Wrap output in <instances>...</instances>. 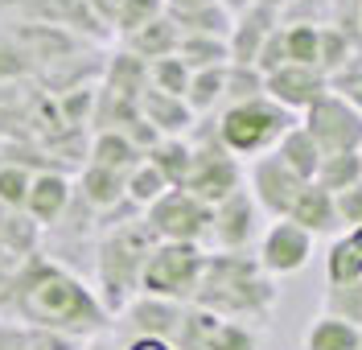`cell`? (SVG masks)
I'll return each instance as SVG.
<instances>
[{"mask_svg": "<svg viewBox=\"0 0 362 350\" xmlns=\"http://www.w3.org/2000/svg\"><path fill=\"white\" fill-rule=\"evenodd\" d=\"M4 313L29 329H54L78 342H90L112 329V313L103 309L95 284H87L74 268L58 264L49 252H33L21 259Z\"/></svg>", "mask_w": 362, "mask_h": 350, "instance_id": "6da1fadb", "label": "cell"}, {"mask_svg": "<svg viewBox=\"0 0 362 350\" xmlns=\"http://www.w3.org/2000/svg\"><path fill=\"white\" fill-rule=\"evenodd\" d=\"M280 301L276 280L259 268L251 252H210L202 268V284L194 293V305L243 326H264Z\"/></svg>", "mask_w": 362, "mask_h": 350, "instance_id": "7a4b0ae2", "label": "cell"}, {"mask_svg": "<svg viewBox=\"0 0 362 350\" xmlns=\"http://www.w3.org/2000/svg\"><path fill=\"white\" fill-rule=\"evenodd\" d=\"M153 247H157V235L144 223V214L103 223V235L95 243V293H99L103 309L112 313V322L140 293V276H144Z\"/></svg>", "mask_w": 362, "mask_h": 350, "instance_id": "3957f363", "label": "cell"}, {"mask_svg": "<svg viewBox=\"0 0 362 350\" xmlns=\"http://www.w3.org/2000/svg\"><path fill=\"white\" fill-rule=\"evenodd\" d=\"M296 124L293 112H284L280 103H272L268 95L247 99V103H230L214 116V136L235 161H255L276 153V144L284 140V132Z\"/></svg>", "mask_w": 362, "mask_h": 350, "instance_id": "277c9868", "label": "cell"}, {"mask_svg": "<svg viewBox=\"0 0 362 350\" xmlns=\"http://www.w3.org/2000/svg\"><path fill=\"white\" fill-rule=\"evenodd\" d=\"M206 256L210 252L202 243H157L148 264H144L140 293L165 297V301H177V305H194V293L202 284Z\"/></svg>", "mask_w": 362, "mask_h": 350, "instance_id": "5b68a950", "label": "cell"}, {"mask_svg": "<svg viewBox=\"0 0 362 350\" xmlns=\"http://www.w3.org/2000/svg\"><path fill=\"white\" fill-rule=\"evenodd\" d=\"M243 182H247L243 161H235L223 144H218L214 128H210V136H206L202 144H194V169H189V177H185L181 189L194 194L206 206H218V202H226L235 189H243Z\"/></svg>", "mask_w": 362, "mask_h": 350, "instance_id": "8992f818", "label": "cell"}, {"mask_svg": "<svg viewBox=\"0 0 362 350\" xmlns=\"http://www.w3.org/2000/svg\"><path fill=\"white\" fill-rule=\"evenodd\" d=\"M300 128L313 136L321 157H338V153H362V112L350 107L341 95L325 91L313 107L305 112Z\"/></svg>", "mask_w": 362, "mask_h": 350, "instance_id": "52a82bcc", "label": "cell"}, {"mask_svg": "<svg viewBox=\"0 0 362 350\" xmlns=\"http://www.w3.org/2000/svg\"><path fill=\"white\" fill-rule=\"evenodd\" d=\"M144 223L153 227L157 243H202L210 239V206L185 189H169L160 202L144 210Z\"/></svg>", "mask_w": 362, "mask_h": 350, "instance_id": "ba28073f", "label": "cell"}, {"mask_svg": "<svg viewBox=\"0 0 362 350\" xmlns=\"http://www.w3.org/2000/svg\"><path fill=\"white\" fill-rule=\"evenodd\" d=\"M255 259L272 280L296 276L313 259V235L305 227H296L293 218H272L259 235V243H255Z\"/></svg>", "mask_w": 362, "mask_h": 350, "instance_id": "9c48e42d", "label": "cell"}, {"mask_svg": "<svg viewBox=\"0 0 362 350\" xmlns=\"http://www.w3.org/2000/svg\"><path fill=\"white\" fill-rule=\"evenodd\" d=\"M173 346L177 350H259V329L243 326V322L214 317V313H206L198 305H189L177 326Z\"/></svg>", "mask_w": 362, "mask_h": 350, "instance_id": "30bf717a", "label": "cell"}, {"mask_svg": "<svg viewBox=\"0 0 362 350\" xmlns=\"http://www.w3.org/2000/svg\"><path fill=\"white\" fill-rule=\"evenodd\" d=\"M264 235V210L255 206L247 186L235 189L226 202L210 206V247L214 252H247Z\"/></svg>", "mask_w": 362, "mask_h": 350, "instance_id": "8fae6325", "label": "cell"}, {"mask_svg": "<svg viewBox=\"0 0 362 350\" xmlns=\"http://www.w3.org/2000/svg\"><path fill=\"white\" fill-rule=\"evenodd\" d=\"M243 186H247V194L255 198V206L264 210L268 218H288V210H293L296 194H300L305 182H300L276 153H268V157H255V161H251Z\"/></svg>", "mask_w": 362, "mask_h": 350, "instance_id": "7c38bea8", "label": "cell"}, {"mask_svg": "<svg viewBox=\"0 0 362 350\" xmlns=\"http://www.w3.org/2000/svg\"><path fill=\"white\" fill-rule=\"evenodd\" d=\"M185 309H189V305L136 293L132 301L119 309V317H115L112 326L119 329V338H165V342H173L181 317H185Z\"/></svg>", "mask_w": 362, "mask_h": 350, "instance_id": "4fadbf2b", "label": "cell"}, {"mask_svg": "<svg viewBox=\"0 0 362 350\" xmlns=\"http://www.w3.org/2000/svg\"><path fill=\"white\" fill-rule=\"evenodd\" d=\"M329 91V74L321 66H296V62H288L284 70H276V74H268V99L272 103H280L284 112H309L321 95Z\"/></svg>", "mask_w": 362, "mask_h": 350, "instance_id": "5bb4252c", "label": "cell"}, {"mask_svg": "<svg viewBox=\"0 0 362 350\" xmlns=\"http://www.w3.org/2000/svg\"><path fill=\"white\" fill-rule=\"evenodd\" d=\"M70 206H74V182L62 169H37L33 186H29V198H25V214L45 231V227L62 223Z\"/></svg>", "mask_w": 362, "mask_h": 350, "instance_id": "9a60e30c", "label": "cell"}, {"mask_svg": "<svg viewBox=\"0 0 362 350\" xmlns=\"http://www.w3.org/2000/svg\"><path fill=\"white\" fill-rule=\"evenodd\" d=\"M276 25H280V13L268 8V4H251L243 8L235 25H230V62L235 66H255V58H259V49L268 42L272 33H276Z\"/></svg>", "mask_w": 362, "mask_h": 350, "instance_id": "2e32d148", "label": "cell"}, {"mask_svg": "<svg viewBox=\"0 0 362 350\" xmlns=\"http://www.w3.org/2000/svg\"><path fill=\"white\" fill-rule=\"evenodd\" d=\"M140 119L157 132L160 140L165 136H185V132H194V112H189V103L177 99V95H160V91H148L140 95Z\"/></svg>", "mask_w": 362, "mask_h": 350, "instance_id": "e0dca14e", "label": "cell"}, {"mask_svg": "<svg viewBox=\"0 0 362 350\" xmlns=\"http://www.w3.org/2000/svg\"><path fill=\"white\" fill-rule=\"evenodd\" d=\"M288 218H293L296 227H305L313 239H317V235L341 231V227H338V210H334V194H329V189H321L317 182H305V186H300L293 210H288Z\"/></svg>", "mask_w": 362, "mask_h": 350, "instance_id": "ac0fdd59", "label": "cell"}, {"mask_svg": "<svg viewBox=\"0 0 362 350\" xmlns=\"http://www.w3.org/2000/svg\"><path fill=\"white\" fill-rule=\"evenodd\" d=\"M124 186H128L124 173H112V169H99V165L87 161L83 173H78V182H74V194H78L95 214H112L115 206L128 202V198H124Z\"/></svg>", "mask_w": 362, "mask_h": 350, "instance_id": "d6986e66", "label": "cell"}, {"mask_svg": "<svg viewBox=\"0 0 362 350\" xmlns=\"http://www.w3.org/2000/svg\"><path fill=\"white\" fill-rule=\"evenodd\" d=\"M87 161L99 165V169H112V173H132L136 165L144 161V153L136 148V140L128 132H119V128H103V132H95L87 148Z\"/></svg>", "mask_w": 362, "mask_h": 350, "instance_id": "ffe728a7", "label": "cell"}, {"mask_svg": "<svg viewBox=\"0 0 362 350\" xmlns=\"http://www.w3.org/2000/svg\"><path fill=\"white\" fill-rule=\"evenodd\" d=\"M177 46H181V29L173 25V17H169V13L124 37V49H128V54H136L140 62H160V58H173V54H177Z\"/></svg>", "mask_w": 362, "mask_h": 350, "instance_id": "44dd1931", "label": "cell"}, {"mask_svg": "<svg viewBox=\"0 0 362 350\" xmlns=\"http://www.w3.org/2000/svg\"><path fill=\"white\" fill-rule=\"evenodd\" d=\"M144 161L169 182V189H181L185 186V177H189V169H194V140L165 136V140H157V144L144 153Z\"/></svg>", "mask_w": 362, "mask_h": 350, "instance_id": "7402d4cb", "label": "cell"}, {"mask_svg": "<svg viewBox=\"0 0 362 350\" xmlns=\"http://www.w3.org/2000/svg\"><path fill=\"white\" fill-rule=\"evenodd\" d=\"M0 252L13 259H25L42 252V227L25 214V210H4L0 206Z\"/></svg>", "mask_w": 362, "mask_h": 350, "instance_id": "603a6c76", "label": "cell"}, {"mask_svg": "<svg viewBox=\"0 0 362 350\" xmlns=\"http://www.w3.org/2000/svg\"><path fill=\"white\" fill-rule=\"evenodd\" d=\"M276 157L288 165L300 182H317V169H321V148L313 144V136H309L300 124H293V128L284 132V140L276 144Z\"/></svg>", "mask_w": 362, "mask_h": 350, "instance_id": "cb8c5ba5", "label": "cell"}, {"mask_svg": "<svg viewBox=\"0 0 362 350\" xmlns=\"http://www.w3.org/2000/svg\"><path fill=\"white\" fill-rule=\"evenodd\" d=\"M305 350H362V329L334 313H317L305 329Z\"/></svg>", "mask_w": 362, "mask_h": 350, "instance_id": "d4e9b609", "label": "cell"}, {"mask_svg": "<svg viewBox=\"0 0 362 350\" xmlns=\"http://www.w3.org/2000/svg\"><path fill=\"white\" fill-rule=\"evenodd\" d=\"M169 17L181 33H206V37H230V25H235V13L223 0L202 4V8H169Z\"/></svg>", "mask_w": 362, "mask_h": 350, "instance_id": "484cf974", "label": "cell"}, {"mask_svg": "<svg viewBox=\"0 0 362 350\" xmlns=\"http://www.w3.org/2000/svg\"><path fill=\"white\" fill-rule=\"evenodd\" d=\"M177 58L194 70H214V66H230V42L226 37H206V33H181Z\"/></svg>", "mask_w": 362, "mask_h": 350, "instance_id": "4316f807", "label": "cell"}, {"mask_svg": "<svg viewBox=\"0 0 362 350\" xmlns=\"http://www.w3.org/2000/svg\"><path fill=\"white\" fill-rule=\"evenodd\" d=\"M325 280H329V288L358 284L362 280V252L354 247V239L346 231L334 235V243H329V252H325Z\"/></svg>", "mask_w": 362, "mask_h": 350, "instance_id": "83f0119b", "label": "cell"}, {"mask_svg": "<svg viewBox=\"0 0 362 350\" xmlns=\"http://www.w3.org/2000/svg\"><path fill=\"white\" fill-rule=\"evenodd\" d=\"M185 103H189V112H194V116H210L214 107H223V103H226V66L194 70V74H189Z\"/></svg>", "mask_w": 362, "mask_h": 350, "instance_id": "f1b7e54d", "label": "cell"}, {"mask_svg": "<svg viewBox=\"0 0 362 350\" xmlns=\"http://www.w3.org/2000/svg\"><path fill=\"white\" fill-rule=\"evenodd\" d=\"M284 29V49L296 66H321V25L313 21H288Z\"/></svg>", "mask_w": 362, "mask_h": 350, "instance_id": "f546056e", "label": "cell"}, {"mask_svg": "<svg viewBox=\"0 0 362 350\" xmlns=\"http://www.w3.org/2000/svg\"><path fill=\"white\" fill-rule=\"evenodd\" d=\"M165 194H169V182H165V177H160V173H157V169H153L148 161H140L132 173H128L124 198H128V206H136L140 214L153 206V202H160Z\"/></svg>", "mask_w": 362, "mask_h": 350, "instance_id": "4dcf8cb0", "label": "cell"}, {"mask_svg": "<svg viewBox=\"0 0 362 350\" xmlns=\"http://www.w3.org/2000/svg\"><path fill=\"white\" fill-rule=\"evenodd\" d=\"M362 182V157L358 153H338V157H321V169H317V186L329 189V194H341V189L358 186Z\"/></svg>", "mask_w": 362, "mask_h": 350, "instance_id": "1f68e13d", "label": "cell"}, {"mask_svg": "<svg viewBox=\"0 0 362 350\" xmlns=\"http://www.w3.org/2000/svg\"><path fill=\"white\" fill-rule=\"evenodd\" d=\"M350 58H358V49L350 42V33L341 25H321V70L334 78Z\"/></svg>", "mask_w": 362, "mask_h": 350, "instance_id": "d6a6232c", "label": "cell"}, {"mask_svg": "<svg viewBox=\"0 0 362 350\" xmlns=\"http://www.w3.org/2000/svg\"><path fill=\"white\" fill-rule=\"evenodd\" d=\"M148 87L160 95L185 99V91H189V66L181 62L177 54L173 58H160V62H148Z\"/></svg>", "mask_w": 362, "mask_h": 350, "instance_id": "836d02e7", "label": "cell"}, {"mask_svg": "<svg viewBox=\"0 0 362 350\" xmlns=\"http://www.w3.org/2000/svg\"><path fill=\"white\" fill-rule=\"evenodd\" d=\"M33 173L29 165H0V206L4 210H25V198H29V186H33Z\"/></svg>", "mask_w": 362, "mask_h": 350, "instance_id": "e575fe53", "label": "cell"}, {"mask_svg": "<svg viewBox=\"0 0 362 350\" xmlns=\"http://www.w3.org/2000/svg\"><path fill=\"white\" fill-rule=\"evenodd\" d=\"M259 95H268V78L259 74L255 66H226V103H247V99H259Z\"/></svg>", "mask_w": 362, "mask_h": 350, "instance_id": "d590c367", "label": "cell"}, {"mask_svg": "<svg viewBox=\"0 0 362 350\" xmlns=\"http://www.w3.org/2000/svg\"><path fill=\"white\" fill-rule=\"evenodd\" d=\"M165 13H169V4H165V0H124L112 25H115V33H119V37H128V33L144 29L148 21H157V17H165Z\"/></svg>", "mask_w": 362, "mask_h": 350, "instance_id": "8d00e7d4", "label": "cell"}, {"mask_svg": "<svg viewBox=\"0 0 362 350\" xmlns=\"http://www.w3.org/2000/svg\"><path fill=\"white\" fill-rule=\"evenodd\" d=\"M325 313H334L341 322L362 329V280L358 284H341V288H329L325 293Z\"/></svg>", "mask_w": 362, "mask_h": 350, "instance_id": "74e56055", "label": "cell"}, {"mask_svg": "<svg viewBox=\"0 0 362 350\" xmlns=\"http://www.w3.org/2000/svg\"><path fill=\"white\" fill-rule=\"evenodd\" d=\"M329 91L341 95L350 107H358V112H362V54H358V58H350V62L329 78Z\"/></svg>", "mask_w": 362, "mask_h": 350, "instance_id": "f35d334b", "label": "cell"}, {"mask_svg": "<svg viewBox=\"0 0 362 350\" xmlns=\"http://www.w3.org/2000/svg\"><path fill=\"white\" fill-rule=\"evenodd\" d=\"M33 66L29 62V54L17 37H0V83H8V78H21L25 70Z\"/></svg>", "mask_w": 362, "mask_h": 350, "instance_id": "ab89813d", "label": "cell"}, {"mask_svg": "<svg viewBox=\"0 0 362 350\" xmlns=\"http://www.w3.org/2000/svg\"><path fill=\"white\" fill-rule=\"evenodd\" d=\"M334 210H338V227L341 231H354V227H362V182L350 189H341V194H334Z\"/></svg>", "mask_w": 362, "mask_h": 350, "instance_id": "60d3db41", "label": "cell"}, {"mask_svg": "<svg viewBox=\"0 0 362 350\" xmlns=\"http://www.w3.org/2000/svg\"><path fill=\"white\" fill-rule=\"evenodd\" d=\"M87 342L66 338V334H54V329H29V350H83Z\"/></svg>", "mask_w": 362, "mask_h": 350, "instance_id": "b9f144b4", "label": "cell"}, {"mask_svg": "<svg viewBox=\"0 0 362 350\" xmlns=\"http://www.w3.org/2000/svg\"><path fill=\"white\" fill-rule=\"evenodd\" d=\"M0 350H29V326L0 313Z\"/></svg>", "mask_w": 362, "mask_h": 350, "instance_id": "7bdbcfd3", "label": "cell"}, {"mask_svg": "<svg viewBox=\"0 0 362 350\" xmlns=\"http://www.w3.org/2000/svg\"><path fill=\"white\" fill-rule=\"evenodd\" d=\"M17 268H21V259H13L8 252H0V313L8 309L13 284H17Z\"/></svg>", "mask_w": 362, "mask_h": 350, "instance_id": "ee69618b", "label": "cell"}, {"mask_svg": "<svg viewBox=\"0 0 362 350\" xmlns=\"http://www.w3.org/2000/svg\"><path fill=\"white\" fill-rule=\"evenodd\" d=\"M119 350H177L165 338H119Z\"/></svg>", "mask_w": 362, "mask_h": 350, "instance_id": "f6af8a7d", "label": "cell"}, {"mask_svg": "<svg viewBox=\"0 0 362 350\" xmlns=\"http://www.w3.org/2000/svg\"><path fill=\"white\" fill-rule=\"evenodd\" d=\"M83 350H119V342H115V338H112V329H107V334H99V338H90V342H87Z\"/></svg>", "mask_w": 362, "mask_h": 350, "instance_id": "bcb514c9", "label": "cell"}, {"mask_svg": "<svg viewBox=\"0 0 362 350\" xmlns=\"http://www.w3.org/2000/svg\"><path fill=\"white\" fill-rule=\"evenodd\" d=\"M169 8H202V4H214V0H165Z\"/></svg>", "mask_w": 362, "mask_h": 350, "instance_id": "7dc6e473", "label": "cell"}, {"mask_svg": "<svg viewBox=\"0 0 362 350\" xmlns=\"http://www.w3.org/2000/svg\"><path fill=\"white\" fill-rule=\"evenodd\" d=\"M255 4H268V8H276V13H284V4H288V0H255Z\"/></svg>", "mask_w": 362, "mask_h": 350, "instance_id": "c3c4849f", "label": "cell"}, {"mask_svg": "<svg viewBox=\"0 0 362 350\" xmlns=\"http://www.w3.org/2000/svg\"><path fill=\"white\" fill-rule=\"evenodd\" d=\"M8 161V136H0V165Z\"/></svg>", "mask_w": 362, "mask_h": 350, "instance_id": "681fc988", "label": "cell"}, {"mask_svg": "<svg viewBox=\"0 0 362 350\" xmlns=\"http://www.w3.org/2000/svg\"><path fill=\"white\" fill-rule=\"evenodd\" d=\"M346 235L354 239V247H358V252H362V227H354V231H346Z\"/></svg>", "mask_w": 362, "mask_h": 350, "instance_id": "f907efd6", "label": "cell"}, {"mask_svg": "<svg viewBox=\"0 0 362 350\" xmlns=\"http://www.w3.org/2000/svg\"><path fill=\"white\" fill-rule=\"evenodd\" d=\"M354 25H358V37H362V8H358V21H354Z\"/></svg>", "mask_w": 362, "mask_h": 350, "instance_id": "816d5d0a", "label": "cell"}, {"mask_svg": "<svg viewBox=\"0 0 362 350\" xmlns=\"http://www.w3.org/2000/svg\"><path fill=\"white\" fill-rule=\"evenodd\" d=\"M358 157H362V153H358Z\"/></svg>", "mask_w": 362, "mask_h": 350, "instance_id": "f5cc1de1", "label": "cell"}]
</instances>
